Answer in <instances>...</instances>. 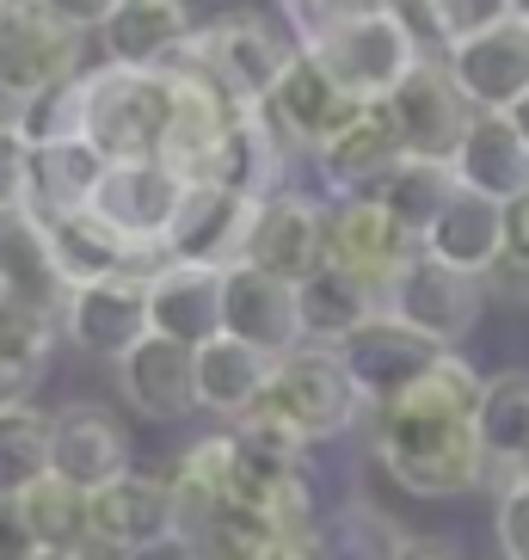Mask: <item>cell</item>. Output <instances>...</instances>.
<instances>
[{"label": "cell", "instance_id": "obj_1", "mask_svg": "<svg viewBox=\"0 0 529 560\" xmlns=\"http://www.w3.org/2000/svg\"><path fill=\"white\" fill-rule=\"evenodd\" d=\"M486 376H474L456 351L431 370L419 388L376 407V456L388 480H400L419 499H456L486 480V450H480L474 412Z\"/></svg>", "mask_w": 529, "mask_h": 560}, {"label": "cell", "instance_id": "obj_2", "mask_svg": "<svg viewBox=\"0 0 529 560\" xmlns=\"http://www.w3.org/2000/svg\"><path fill=\"white\" fill-rule=\"evenodd\" d=\"M302 50L315 56L332 81L364 105H381L419 62H425V50L413 44V32H407L400 19L345 13V7H327L320 19H308V25H302Z\"/></svg>", "mask_w": 529, "mask_h": 560}, {"label": "cell", "instance_id": "obj_3", "mask_svg": "<svg viewBox=\"0 0 529 560\" xmlns=\"http://www.w3.org/2000/svg\"><path fill=\"white\" fill-rule=\"evenodd\" d=\"M166 117H173V74L166 68H86L81 142L105 161H161Z\"/></svg>", "mask_w": 529, "mask_h": 560}, {"label": "cell", "instance_id": "obj_4", "mask_svg": "<svg viewBox=\"0 0 529 560\" xmlns=\"http://www.w3.org/2000/svg\"><path fill=\"white\" fill-rule=\"evenodd\" d=\"M290 62H296V44H290L264 13H222L215 25H198V37H191L166 68L203 74V81L222 86L234 105H264L278 93Z\"/></svg>", "mask_w": 529, "mask_h": 560}, {"label": "cell", "instance_id": "obj_5", "mask_svg": "<svg viewBox=\"0 0 529 560\" xmlns=\"http://www.w3.org/2000/svg\"><path fill=\"white\" fill-rule=\"evenodd\" d=\"M252 412L278 419L283 431H296L302 444H320V438L351 431V419L364 412V395L345 376V363H339L332 346H296L290 358H278V370L264 382V400Z\"/></svg>", "mask_w": 529, "mask_h": 560}, {"label": "cell", "instance_id": "obj_6", "mask_svg": "<svg viewBox=\"0 0 529 560\" xmlns=\"http://www.w3.org/2000/svg\"><path fill=\"white\" fill-rule=\"evenodd\" d=\"M81 37L86 32L50 19L32 0H7L0 7V93L32 105L50 86L74 81L81 74Z\"/></svg>", "mask_w": 529, "mask_h": 560}, {"label": "cell", "instance_id": "obj_7", "mask_svg": "<svg viewBox=\"0 0 529 560\" xmlns=\"http://www.w3.org/2000/svg\"><path fill=\"white\" fill-rule=\"evenodd\" d=\"M381 117L395 124L407 161H456L468 124H474V105L462 100V86H456L444 56H425V62L381 100Z\"/></svg>", "mask_w": 529, "mask_h": 560}, {"label": "cell", "instance_id": "obj_8", "mask_svg": "<svg viewBox=\"0 0 529 560\" xmlns=\"http://www.w3.org/2000/svg\"><path fill=\"white\" fill-rule=\"evenodd\" d=\"M332 351H339L345 376L357 382V395H364L369 407H388V400H400L407 388H419V382H425L431 370L449 358L437 339L413 332L407 320H395L388 308H381L376 320H364L351 339H339Z\"/></svg>", "mask_w": 529, "mask_h": 560}, {"label": "cell", "instance_id": "obj_9", "mask_svg": "<svg viewBox=\"0 0 529 560\" xmlns=\"http://www.w3.org/2000/svg\"><path fill=\"white\" fill-rule=\"evenodd\" d=\"M480 308H486V283L456 271V265H444V259H431V253L407 259L400 278L388 283V314L407 320L413 332H425V339H437L444 351L462 346L468 332H474Z\"/></svg>", "mask_w": 529, "mask_h": 560}, {"label": "cell", "instance_id": "obj_10", "mask_svg": "<svg viewBox=\"0 0 529 560\" xmlns=\"http://www.w3.org/2000/svg\"><path fill=\"white\" fill-rule=\"evenodd\" d=\"M240 265L264 271L283 283H308L327 265V210L308 191H271L264 203H252V229Z\"/></svg>", "mask_w": 529, "mask_h": 560}, {"label": "cell", "instance_id": "obj_11", "mask_svg": "<svg viewBox=\"0 0 529 560\" xmlns=\"http://www.w3.org/2000/svg\"><path fill=\"white\" fill-rule=\"evenodd\" d=\"M264 112H271V124L283 130V142H290V149L320 154L332 136L351 130V124H357L369 105H364V100H351L345 86L332 81L327 68H320L315 56L296 44V62L283 68V81H278V93L264 100Z\"/></svg>", "mask_w": 529, "mask_h": 560}, {"label": "cell", "instance_id": "obj_12", "mask_svg": "<svg viewBox=\"0 0 529 560\" xmlns=\"http://www.w3.org/2000/svg\"><path fill=\"white\" fill-rule=\"evenodd\" d=\"M191 191L179 166L166 161H105V179L93 191V210L111 222L117 234H130L142 247H161L173 215H179V198Z\"/></svg>", "mask_w": 529, "mask_h": 560}, {"label": "cell", "instance_id": "obj_13", "mask_svg": "<svg viewBox=\"0 0 529 560\" xmlns=\"http://www.w3.org/2000/svg\"><path fill=\"white\" fill-rule=\"evenodd\" d=\"M50 475L81 487V493H99L117 475H130V431H124V419L93 407V400L50 412Z\"/></svg>", "mask_w": 529, "mask_h": 560}, {"label": "cell", "instance_id": "obj_14", "mask_svg": "<svg viewBox=\"0 0 529 560\" xmlns=\"http://www.w3.org/2000/svg\"><path fill=\"white\" fill-rule=\"evenodd\" d=\"M222 332L252 351H264V358H290L296 346H308L296 283L264 278L252 265H234L228 278H222Z\"/></svg>", "mask_w": 529, "mask_h": 560}, {"label": "cell", "instance_id": "obj_15", "mask_svg": "<svg viewBox=\"0 0 529 560\" xmlns=\"http://www.w3.org/2000/svg\"><path fill=\"white\" fill-rule=\"evenodd\" d=\"M419 253L425 247H419L376 198H351V203H332L327 210V265L357 271L364 283H376L381 296H388V283L400 278V265L419 259Z\"/></svg>", "mask_w": 529, "mask_h": 560}, {"label": "cell", "instance_id": "obj_16", "mask_svg": "<svg viewBox=\"0 0 529 560\" xmlns=\"http://www.w3.org/2000/svg\"><path fill=\"white\" fill-rule=\"evenodd\" d=\"M444 62L474 112H512L517 100H529V19L512 13L505 25L456 44Z\"/></svg>", "mask_w": 529, "mask_h": 560}, {"label": "cell", "instance_id": "obj_17", "mask_svg": "<svg viewBox=\"0 0 529 560\" xmlns=\"http://www.w3.org/2000/svg\"><path fill=\"white\" fill-rule=\"evenodd\" d=\"M247 229H252V203L222 191V185L191 179V191L179 198V215L166 229V259L179 265H215V271H234L240 253H247Z\"/></svg>", "mask_w": 529, "mask_h": 560}, {"label": "cell", "instance_id": "obj_18", "mask_svg": "<svg viewBox=\"0 0 529 560\" xmlns=\"http://www.w3.org/2000/svg\"><path fill=\"white\" fill-rule=\"evenodd\" d=\"M283 166H290V142L271 124V112L264 105H240L198 179L222 185V191H234V198H247V203H264L271 191H283Z\"/></svg>", "mask_w": 529, "mask_h": 560}, {"label": "cell", "instance_id": "obj_19", "mask_svg": "<svg viewBox=\"0 0 529 560\" xmlns=\"http://www.w3.org/2000/svg\"><path fill=\"white\" fill-rule=\"evenodd\" d=\"M93 542L117 548V555H154L173 542V480L166 475H117L111 487L93 493Z\"/></svg>", "mask_w": 529, "mask_h": 560}, {"label": "cell", "instance_id": "obj_20", "mask_svg": "<svg viewBox=\"0 0 529 560\" xmlns=\"http://www.w3.org/2000/svg\"><path fill=\"white\" fill-rule=\"evenodd\" d=\"M62 332L93 358H124L130 346L149 339V278H105L74 290L62 308Z\"/></svg>", "mask_w": 529, "mask_h": 560}, {"label": "cell", "instance_id": "obj_21", "mask_svg": "<svg viewBox=\"0 0 529 560\" xmlns=\"http://www.w3.org/2000/svg\"><path fill=\"white\" fill-rule=\"evenodd\" d=\"M117 388L142 419H191L198 412V351L173 346L161 332H149L142 346L117 358Z\"/></svg>", "mask_w": 529, "mask_h": 560}, {"label": "cell", "instance_id": "obj_22", "mask_svg": "<svg viewBox=\"0 0 529 560\" xmlns=\"http://www.w3.org/2000/svg\"><path fill=\"white\" fill-rule=\"evenodd\" d=\"M222 278L215 265H179L166 259L149 278V327L173 346L203 351L210 339H222Z\"/></svg>", "mask_w": 529, "mask_h": 560}, {"label": "cell", "instance_id": "obj_23", "mask_svg": "<svg viewBox=\"0 0 529 560\" xmlns=\"http://www.w3.org/2000/svg\"><path fill=\"white\" fill-rule=\"evenodd\" d=\"M407 161V149H400V136H395V124L381 117V105H369L351 130H339L327 142V149L315 154V166H320V179H327V191L339 203H351V198H376L381 185L395 179V166Z\"/></svg>", "mask_w": 529, "mask_h": 560}, {"label": "cell", "instance_id": "obj_24", "mask_svg": "<svg viewBox=\"0 0 529 560\" xmlns=\"http://www.w3.org/2000/svg\"><path fill=\"white\" fill-rule=\"evenodd\" d=\"M105 179V154H93L86 142H50V149H25V203L19 210L56 229L68 215L93 210V191Z\"/></svg>", "mask_w": 529, "mask_h": 560}, {"label": "cell", "instance_id": "obj_25", "mask_svg": "<svg viewBox=\"0 0 529 560\" xmlns=\"http://www.w3.org/2000/svg\"><path fill=\"white\" fill-rule=\"evenodd\" d=\"M198 37L185 0H117V13L99 25L105 62L117 68H166Z\"/></svg>", "mask_w": 529, "mask_h": 560}, {"label": "cell", "instance_id": "obj_26", "mask_svg": "<svg viewBox=\"0 0 529 560\" xmlns=\"http://www.w3.org/2000/svg\"><path fill=\"white\" fill-rule=\"evenodd\" d=\"M166 74H173V117H166L161 161L179 166L185 179H198L203 166H210L215 142H222V130L234 124V112H240V105H234L222 86H210L203 74H191V68H166Z\"/></svg>", "mask_w": 529, "mask_h": 560}, {"label": "cell", "instance_id": "obj_27", "mask_svg": "<svg viewBox=\"0 0 529 560\" xmlns=\"http://www.w3.org/2000/svg\"><path fill=\"white\" fill-rule=\"evenodd\" d=\"M0 290H7V302H25L50 320H62L68 296H74L56 271L44 222H32L25 210H0Z\"/></svg>", "mask_w": 529, "mask_h": 560}, {"label": "cell", "instance_id": "obj_28", "mask_svg": "<svg viewBox=\"0 0 529 560\" xmlns=\"http://www.w3.org/2000/svg\"><path fill=\"white\" fill-rule=\"evenodd\" d=\"M449 166H456V179L468 191H480L493 203H512L517 191H529V149L517 136L512 112H474V124H468L462 149H456Z\"/></svg>", "mask_w": 529, "mask_h": 560}, {"label": "cell", "instance_id": "obj_29", "mask_svg": "<svg viewBox=\"0 0 529 560\" xmlns=\"http://www.w3.org/2000/svg\"><path fill=\"white\" fill-rule=\"evenodd\" d=\"M425 253L456 265V271H468V278H486L498 265V253H505V203L480 198V191L462 185L449 198V210L437 215V229L425 234Z\"/></svg>", "mask_w": 529, "mask_h": 560}, {"label": "cell", "instance_id": "obj_30", "mask_svg": "<svg viewBox=\"0 0 529 560\" xmlns=\"http://www.w3.org/2000/svg\"><path fill=\"white\" fill-rule=\"evenodd\" d=\"M296 302H302V332H308V346H339L351 332L376 320L388 308L376 283H364L357 271H339V265H320L308 283H296Z\"/></svg>", "mask_w": 529, "mask_h": 560}, {"label": "cell", "instance_id": "obj_31", "mask_svg": "<svg viewBox=\"0 0 529 560\" xmlns=\"http://www.w3.org/2000/svg\"><path fill=\"white\" fill-rule=\"evenodd\" d=\"M271 370H278V358H264V351L240 346V339H210V346L198 351V407L222 412V419H247L252 407L264 400V382H271Z\"/></svg>", "mask_w": 529, "mask_h": 560}, {"label": "cell", "instance_id": "obj_32", "mask_svg": "<svg viewBox=\"0 0 529 560\" xmlns=\"http://www.w3.org/2000/svg\"><path fill=\"white\" fill-rule=\"evenodd\" d=\"M56 332H62V320L25 308V302H0V407L32 400V388L50 370Z\"/></svg>", "mask_w": 529, "mask_h": 560}, {"label": "cell", "instance_id": "obj_33", "mask_svg": "<svg viewBox=\"0 0 529 560\" xmlns=\"http://www.w3.org/2000/svg\"><path fill=\"white\" fill-rule=\"evenodd\" d=\"M19 517H25V529L37 536L44 555L74 560L93 542V493H81V487H68V480H56V475H44L32 493L19 499Z\"/></svg>", "mask_w": 529, "mask_h": 560}, {"label": "cell", "instance_id": "obj_34", "mask_svg": "<svg viewBox=\"0 0 529 560\" xmlns=\"http://www.w3.org/2000/svg\"><path fill=\"white\" fill-rule=\"evenodd\" d=\"M456 191H462V179H456V166H449V161H400L395 179L376 191V203L395 215L407 234H413L419 247H425V234L437 229V215L449 210Z\"/></svg>", "mask_w": 529, "mask_h": 560}, {"label": "cell", "instance_id": "obj_35", "mask_svg": "<svg viewBox=\"0 0 529 560\" xmlns=\"http://www.w3.org/2000/svg\"><path fill=\"white\" fill-rule=\"evenodd\" d=\"M480 450H486V468H505L512 475L517 456L529 450V370H498L480 388V412H474Z\"/></svg>", "mask_w": 529, "mask_h": 560}, {"label": "cell", "instance_id": "obj_36", "mask_svg": "<svg viewBox=\"0 0 529 560\" xmlns=\"http://www.w3.org/2000/svg\"><path fill=\"white\" fill-rule=\"evenodd\" d=\"M50 475V412L0 407V499H25Z\"/></svg>", "mask_w": 529, "mask_h": 560}, {"label": "cell", "instance_id": "obj_37", "mask_svg": "<svg viewBox=\"0 0 529 560\" xmlns=\"http://www.w3.org/2000/svg\"><path fill=\"white\" fill-rule=\"evenodd\" d=\"M400 542H407V536L369 505H345L339 517H327V524L315 529V555L320 560H395Z\"/></svg>", "mask_w": 529, "mask_h": 560}, {"label": "cell", "instance_id": "obj_38", "mask_svg": "<svg viewBox=\"0 0 529 560\" xmlns=\"http://www.w3.org/2000/svg\"><path fill=\"white\" fill-rule=\"evenodd\" d=\"M81 105H86V68L74 81L50 86L44 100L19 105V142L25 149H50V142H81Z\"/></svg>", "mask_w": 529, "mask_h": 560}, {"label": "cell", "instance_id": "obj_39", "mask_svg": "<svg viewBox=\"0 0 529 560\" xmlns=\"http://www.w3.org/2000/svg\"><path fill=\"white\" fill-rule=\"evenodd\" d=\"M437 7V37H444V56L456 50V44H468V37L493 32V25H505V19L517 13V0H431Z\"/></svg>", "mask_w": 529, "mask_h": 560}, {"label": "cell", "instance_id": "obj_40", "mask_svg": "<svg viewBox=\"0 0 529 560\" xmlns=\"http://www.w3.org/2000/svg\"><path fill=\"white\" fill-rule=\"evenodd\" d=\"M498 548H505V560H529V487H505L498 493Z\"/></svg>", "mask_w": 529, "mask_h": 560}, {"label": "cell", "instance_id": "obj_41", "mask_svg": "<svg viewBox=\"0 0 529 560\" xmlns=\"http://www.w3.org/2000/svg\"><path fill=\"white\" fill-rule=\"evenodd\" d=\"M480 283H486V302H517V308H529V259H517V253H498V265Z\"/></svg>", "mask_w": 529, "mask_h": 560}, {"label": "cell", "instance_id": "obj_42", "mask_svg": "<svg viewBox=\"0 0 529 560\" xmlns=\"http://www.w3.org/2000/svg\"><path fill=\"white\" fill-rule=\"evenodd\" d=\"M25 203V142L19 130H0V210Z\"/></svg>", "mask_w": 529, "mask_h": 560}, {"label": "cell", "instance_id": "obj_43", "mask_svg": "<svg viewBox=\"0 0 529 560\" xmlns=\"http://www.w3.org/2000/svg\"><path fill=\"white\" fill-rule=\"evenodd\" d=\"M37 555L44 548H37V536L19 517V499H0V560H37Z\"/></svg>", "mask_w": 529, "mask_h": 560}, {"label": "cell", "instance_id": "obj_44", "mask_svg": "<svg viewBox=\"0 0 529 560\" xmlns=\"http://www.w3.org/2000/svg\"><path fill=\"white\" fill-rule=\"evenodd\" d=\"M32 7H44L50 19H62L74 32H93V25H105L117 13V0H32Z\"/></svg>", "mask_w": 529, "mask_h": 560}, {"label": "cell", "instance_id": "obj_45", "mask_svg": "<svg viewBox=\"0 0 529 560\" xmlns=\"http://www.w3.org/2000/svg\"><path fill=\"white\" fill-rule=\"evenodd\" d=\"M505 253L529 259V191H517V198L505 203Z\"/></svg>", "mask_w": 529, "mask_h": 560}, {"label": "cell", "instance_id": "obj_46", "mask_svg": "<svg viewBox=\"0 0 529 560\" xmlns=\"http://www.w3.org/2000/svg\"><path fill=\"white\" fill-rule=\"evenodd\" d=\"M395 560H462L449 542H437V536H407V542L395 548Z\"/></svg>", "mask_w": 529, "mask_h": 560}, {"label": "cell", "instance_id": "obj_47", "mask_svg": "<svg viewBox=\"0 0 529 560\" xmlns=\"http://www.w3.org/2000/svg\"><path fill=\"white\" fill-rule=\"evenodd\" d=\"M278 7H283L290 19H302V25H308V19H320V13H327L332 0H278Z\"/></svg>", "mask_w": 529, "mask_h": 560}, {"label": "cell", "instance_id": "obj_48", "mask_svg": "<svg viewBox=\"0 0 529 560\" xmlns=\"http://www.w3.org/2000/svg\"><path fill=\"white\" fill-rule=\"evenodd\" d=\"M264 560H320L315 542H278V548H264Z\"/></svg>", "mask_w": 529, "mask_h": 560}, {"label": "cell", "instance_id": "obj_49", "mask_svg": "<svg viewBox=\"0 0 529 560\" xmlns=\"http://www.w3.org/2000/svg\"><path fill=\"white\" fill-rule=\"evenodd\" d=\"M74 560H130V555H117V548H105V542H86Z\"/></svg>", "mask_w": 529, "mask_h": 560}, {"label": "cell", "instance_id": "obj_50", "mask_svg": "<svg viewBox=\"0 0 529 560\" xmlns=\"http://www.w3.org/2000/svg\"><path fill=\"white\" fill-rule=\"evenodd\" d=\"M512 124H517V136H524V149H529V100L512 105Z\"/></svg>", "mask_w": 529, "mask_h": 560}, {"label": "cell", "instance_id": "obj_51", "mask_svg": "<svg viewBox=\"0 0 529 560\" xmlns=\"http://www.w3.org/2000/svg\"><path fill=\"white\" fill-rule=\"evenodd\" d=\"M505 487H529V450L517 456V468H512V480H505Z\"/></svg>", "mask_w": 529, "mask_h": 560}, {"label": "cell", "instance_id": "obj_52", "mask_svg": "<svg viewBox=\"0 0 529 560\" xmlns=\"http://www.w3.org/2000/svg\"><path fill=\"white\" fill-rule=\"evenodd\" d=\"M517 13H524V19H529V0H517Z\"/></svg>", "mask_w": 529, "mask_h": 560}, {"label": "cell", "instance_id": "obj_53", "mask_svg": "<svg viewBox=\"0 0 529 560\" xmlns=\"http://www.w3.org/2000/svg\"><path fill=\"white\" fill-rule=\"evenodd\" d=\"M37 560H68V555H37Z\"/></svg>", "mask_w": 529, "mask_h": 560}, {"label": "cell", "instance_id": "obj_54", "mask_svg": "<svg viewBox=\"0 0 529 560\" xmlns=\"http://www.w3.org/2000/svg\"><path fill=\"white\" fill-rule=\"evenodd\" d=\"M0 302H7V290H0Z\"/></svg>", "mask_w": 529, "mask_h": 560}, {"label": "cell", "instance_id": "obj_55", "mask_svg": "<svg viewBox=\"0 0 529 560\" xmlns=\"http://www.w3.org/2000/svg\"><path fill=\"white\" fill-rule=\"evenodd\" d=\"M0 7H7V0H0Z\"/></svg>", "mask_w": 529, "mask_h": 560}]
</instances>
